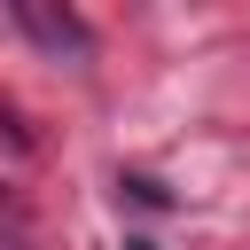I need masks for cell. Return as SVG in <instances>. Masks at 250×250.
<instances>
[{
	"mask_svg": "<svg viewBox=\"0 0 250 250\" xmlns=\"http://www.w3.org/2000/svg\"><path fill=\"white\" fill-rule=\"evenodd\" d=\"M16 23H23V31L39 39V47H55V55H70V62H86V55H94V39H86V23H78L70 8L55 16V8H39V0H16Z\"/></svg>",
	"mask_w": 250,
	"mask_h": 250,
	"instance_id": "6da1fadb",
	"label": "cell"
}]
</instances>
